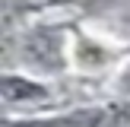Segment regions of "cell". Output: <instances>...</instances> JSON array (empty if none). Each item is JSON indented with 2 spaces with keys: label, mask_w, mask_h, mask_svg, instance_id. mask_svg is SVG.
Returning <instances> with one entry per match:
<instances>
[{
  "label": "cell",
  "mask_w": 130,
  "mask_h": 127,
  "mask_svg": "<svg viewBox=\"0 0 130 127\" xmlns=\"http://www.w3.org/2000/svg\"><path fill=\"white\" fill-rule=\"evenodd\" d=\"M48 95V89L41 86V83H32L25 80V76H3V99L10 102V105H22V102H38Z\"/></svg>",
  "instance_id": "cell-1"
}]
</instances>
